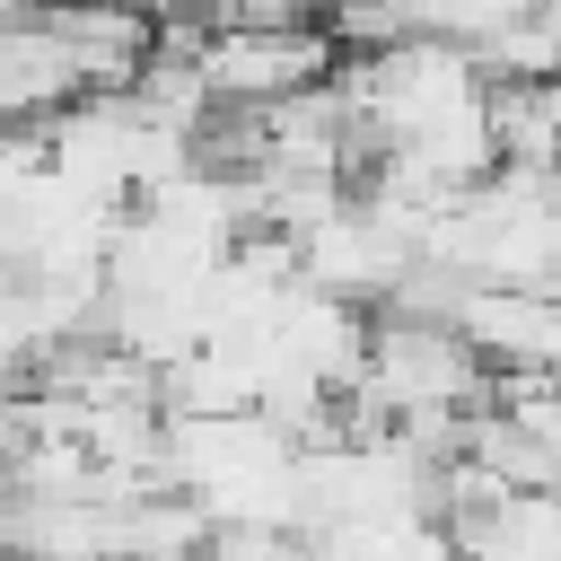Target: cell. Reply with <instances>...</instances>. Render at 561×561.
<instances>
[{
    "instance_id": "cell-1",
    "label": "cell",
    "mask_w": 561,
    "mask_h": 561,
    "mask_svg": "<svg viewBox=\"0 0 561 561\" xmlns=\"http://www.w3.org/2000/svg\"><path fill=\"white\" fill-rule=\"evenodd\" d=\"M88 96L70 44L53 18H0V123H61L70 105Z\"/></svg>"
},
{
    "instance_id": "cell-3",
    "label": "cell",
    "mask_w": 561,
    "mask_h": 561,
    "mask_svg": "<svg viewBox=\"0 0 561 561\" xmlns=\"http://www.w3.org/2000/svg\"><path fill=\"white\" fill-rule=\"evenodd\" d=\"M543 298H552V307H561V280H552V289H543Z\"/></svg>"
},
{
    "instance_id": "cell-2",
    "label": "cell",
    "mask_w": 561,
    "mask_h": 561,
    "mask_svg": "<svg viewBox=\"0 0 561 561\" xmlns=\"http://www.w3.org/2000/svg\"><path fill=\"white\" fill-rule=\"evenodd\" d=\"M202 561H307V535H254V526H210Z\"/></svg>"
}]
</instances>
